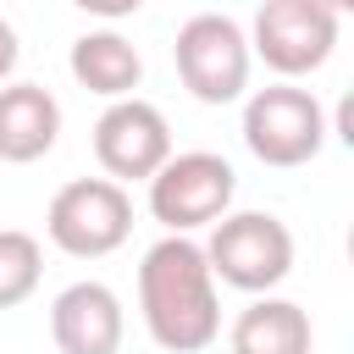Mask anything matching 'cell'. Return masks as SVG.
I'll return each instance as SVG.
<instances>
[{"mask_svg":"<svg viewBox=\"0 0 354 354\" xmlns=\"http://www.w3.org/2000/svg\"><path fill=\"white\" fill-rule=\"evenodd\" d=\"M138 310L144 332L166 354H199L221 332V299L205 249L188 232H166L160 243L144 249L138 266Z\"/></svg>","mask_w":354,"mask_h":354,"instance_id":"1","label":"cell"},{"mask_svg":"<svg viewBox=\"0 0 354 354\" xmlns=\"http://www.w3.org/2000/svg\"><path fill=\"white\" fill-rule=\"evenodd\" d=\"M326 111L310 88H299L293 77L271 83V88H254L243 100V144L260 166H310L321 149H326Z\"/></svg>","mask_w":354,"mask_h":354,"instance_id":"2","label":"cell"},{"mask_svg":"<svg viewBox=\"0 0 354 354\" xmlns=\"http://www.w3.org/2000/svg\"><path fill=\"white\" fill-rule=\"evenodd\" d=\"M210 260V277H221L238 293H271L293 271V232L271 210H227L210 221V243H199Z\"/></svg>","mask_w":354,"mask_h":354,"instance_id":"3","label":"cell"},{"mask_svg":"<svg viewBox=\"0 0 354 354\" xmlns=\"http://www.w3.org/2000/svg\"><path fill=\"white\" fill-rule=\"evenodd\" d=\"M171 55H177L183 88H188L199 105H232V100H243V88H249V61H254V55H249V33H243L232 17H221V11L188 17V22L177 28Z\"/></svg>","mask_w":354,"mask_h":354,"instance_id":"4","label":"cell"},{"mask_svg":"<svg viewBox=\"0 0 354 354\" xmlns=\"http://www.w3.org/2000/svg\"><path fill=\"white\" fill-rule=\"evenodd\" d=\"M44 232H50V243L61 254L100 260V254H111V249L127 243V232H133V199L111 177H77V183L55 188Z\"/></svg>","mask_w":354,"mask_h":354,"instance_id":"5","label":"cell"},{"mask_svg":"<svg viewBox=\"0 0 354 354\" xmlns=\"http://www.w3.org/2000/svg\"><path fill=\"white\" fill-rule=\"evenodd\" d=\"M337 11L326 0H260L249 55H260L277 77H310L337 50Z\"/></svg>","mask_w":354,"mask_h":354,"instance_id":"6","label":"cell"},{"mask_svg":"<svg viewBox=\"0 0 354 354\" xmlns=\"http://www.w3.org/2000/svg\"><path fill=\"white\" fill-rule=\"evenodd\" d=\"M238 194V171L210 155V149H188V155H166L160 171L149 177V216L166 232H194L210 227L232 210Z\"/></svg>","mask_w":354,"mask_h":354,"instance_id":"7","label":"cell"},{"mask_svg":"<svg viewBox=\"0 0 354 354\" xmlns=\"http://www.w3.org/2000/svg\"><path fill=\"white\" fill-rule=\"evenodd\" d=\"M166 155H171V127H166V116L149 100L122 94V100H111L100 111V122H94V160L105 166L111 183H149Z\"/></svg>","mask_w":354,"mask_h":354,"instance_id":"8","label":"cell"},{"mask_svg":"<svg viewBox=\"0 0 354 354\" xmlns=\"http://www.w3.org/2000/svg\"><path fill=\"white\" fill-rule=\"evenodd\" d=\"M122 332V299L105 282H72L50 304V337L61 354H116Z\"/></svg>","mask_w":354,"mask_h":354,"instance_id":"9","label":"cell"},{"mask_svg":"<svg viewBox=\"0 0 354 354\" xmlns=\"http://www.w3.org/2000/svg\"><path fill=\"white\" fill-rule=\"evenodd\" d=\"M61 138V105L44 83H0V160H44Z\"/></svg>","mask_w":354,"mask_h":354,"instance_id":"10","label":"cell"},{"mask_svg":"<svg viewBox=\"0 0 354 354\" xmlns=\"http://www.w3.org/2000/svg\"><path fill=\"white\" fill-rule=\"evenodd\" d=\"M315 332L310 315L293 299H271L260 293L249 310H238L232 332H227V354H310Z\"/></svg>","mask_w":354,"mask_h":354,"instance_id":"11","label":"cell"},{"mask_svg":"<svg viewBox=\"0 0 354 354\" xmlns=\"http://www.w3.org/2000/svg\"><path fill=\"white\" fill-rule=\"evenodd\" d=\"M66 66H72V77H77L88 94H100V100H122V94H133V88H138V77H144L138 50H133L122 33H111V28L72 39Z\"/></svg>","mask_w":354,"mask_h":354,"instance_id":"12","label":"cell"},{"mask_svg":"<svg viewBox=\"0 0 354 354\" xmlns=\"http://www.w3.org/2000/svg\"><path fill=\"white\" fill-rule=\"evenodd\" d=\"M39 271H44L39 238L22 227H0V310H17L39 288Z\"/></svg>","mask_w":354,"mask_h":354,"instance_id":"13","label":"cell"},{"mask_svg":"<svg viewBox=\"0 0 354 354\" xmlns=\"http://www.w3.org/2000/svg\"><path fill=\"white\" fill-rule=\"evenodd\" d=\"M77 11H88V17H105V22H116V17H133L144 0H72Z\"/></svg>","mask_w":354,"mask_h":354,"instance_id":"14","label":"cell"},{"mask_svg":"<svg viewBox=\"0 0 354 354\" xmlns=\"http://www.w3.org/2000/svg\"><path fill=\"white\" fill-rule=\"evenodd\" d=\"M17 55H22V44H17V28L0 17V83L17 72Z\"/></svg>","mask_w":354,"mask_h":354,"instance_id":"15","label":"cell"},{"mask_svg":"<svg viewBox=\"0 0 354 354\" xmlns=\"http://www.w3.org/2000/svg\"><path fill=\"white\" fill-rule=\"evenodd\" d=\"M326 6H332L337 17H343V11H354V0H326Z\"/></svg>","mask_w":354,"mask_h":354,"instance_id":"16","label":"cell"}]
</instances>
